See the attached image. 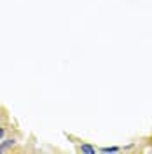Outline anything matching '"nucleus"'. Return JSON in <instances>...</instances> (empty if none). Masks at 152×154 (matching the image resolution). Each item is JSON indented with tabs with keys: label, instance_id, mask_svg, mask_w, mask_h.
<instances>
[{
	"label": "nucleus",
	"instance_id": "f257e3e1",
	"mask_svg": "<svg viewBox=\"0 0 152 154\" xmlns=\"http://www.w3.org/2000/svg\"><path fill=\"white\" fill-rule=\"evenodd\" d=\"M81 152H86V154H96V147H93L91 144H82L79 147Z\"/></svg>",
	"mask_w": 152,
	"mask_h": 154
},
{
	"label": "nucleus",
	"instance_id": "f03ea898",
	"mask_svg": "<svg viewBox=\"0 0 152 154\" xmlns=\"http://www.w3.org/2000/svg\"><path fill=\"white\" fill-rule=\"evenodd\" d=\"M14 144H16V140H14V138H7V140H4V142L0 144V147H2L4 151H7V149H9V147H12Z\"/></svg>",
	"mask_w": 152,
	"mask_h": 154
},
{
	"label": "nucleus",
	"instance_id": "7ed1b4c3",
	"mask_svg": "<svg viewBox=\"0 0 152 154\" xmlns=\"http://www.w3.org/2000/svg\"><path fill=\"white\" fill-rule=\"evenodd\" d=\"M121 149L119 147H103V149H100V152H103V154H108V152H119Z\"/></svg>",
	"mask_w": 152,
	"mask_h": 154
},
{
	"label": "nucleus",
	"instance_id": "20e7f679",
	"mask_svg": "<svg viewBox=\"0 0 152 154\" xmlns=\"http://www.w3.org/2000/svg\"><path fill=\"white\" fill-rule=\"evenodd\" d=\"M4 133H5V128H2V126H0V140L4 138Z\"/></svg>",
	"mask_w": 152,
	"mask_h": 154
}]
</instances>
